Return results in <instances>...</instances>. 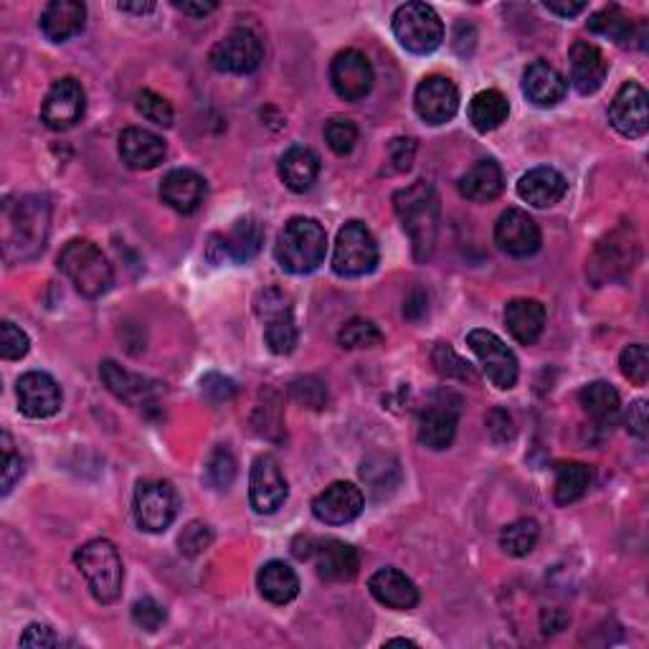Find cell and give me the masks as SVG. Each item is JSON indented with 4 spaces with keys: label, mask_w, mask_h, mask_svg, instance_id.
<instances>
[{
    "label": "cell",
    "mask_w": 649,
    "mask_h": 649,
    "mask_svg": "<svg viewBox=\"0 0 649 649\" xmlns=\"http://www.w3.org/2000/svg\"><path fill=\"white\" fill-rule=\"evenodd\" d=\"M394 211L412 238L416 262L429 259L439 236V195L434 185L416 181L408 188H401L394 195Z\"/></svg>",
    "instance_id": "1"
},
{
    "label": "cell",
    "mask_w": 649,
    "mask_h": 649,
    "mask_svg": "<svg viewBox=\"0 0 649 649\" xmlns=\"http://www.w3.org/2000/svg\"><path fill=\"white\" fill-rule=\"evenodd\" d=\"M51 209L46 199L23 195L19 203H6V254L8 259H33L44 252L49 238Z\"/></svg>",
    "instance_id": "2"
},
{
    "label": "cell",
    "mask_w": 649,
    "mask_h": 649,
    "mask_svg": "<svg viewBox=\"0 0 649 649\" xmlns=\"http://www.w3.org/2000/svg\"><path fill=\"white\" fill-rule=\"evenodd\" d=\"M328 234L315 219H289L277 236L275 256L279 267L289 275H310L324 262Z\"/></svg>",
    "instance_id": "3"
},
{
    "label": "cell",
    "mask_w": 649,
    "mask_h": 649,
    "mask_svg": "<svg viewBox=\"0 0 649 649\" xmlns=\"http://www.w3.org/2000/svg\"><path fill=\"white\" fill-rule=\"evenodd\" d=\"M76 568L87 581L89 592L99 604H115L123 594V558H119V551L113 541H105V538H97V541L84 543L79 551H76Z\"/></svg>",
    "instance_id": "4"
},
{
    "label": "cell",
    "mask_w": 649,
    "mask_h": 649,
    "mask_svg": "<svg viewBox=\"0 0 649 649\" xmlns=\"http://www.w3.org/2000/svg\"><path fill=\"white\" fill-rule=\"evenodd\" d=\"M58 269L72 279L76 292L97 300L113 287V267L99 246H94L87 238H72L58 254Z\"/></svg>",
    "instance_id": "5"
},
{
    "label": "cell",
    "mask_w": 649,
    "mask_h": 649,
    "mask_svg": "<svg viewBox=\"0 0 649 649\" xmlns=\"http://www.w3.org/2000/svg\"><path fill=\"white\" fill-rule=\"evenodd\" d=\"M394 36L406 51L426 56L441 46L444 23L432 6L404 3L394 13Z\"/></svg>",
    "instance_id": "6"
},
{
    "label": "cell",
    "mask_w": 649,
    "mask_h": 649,
    "mask_svg": "<svg viewBox=\"0 0 649 649\" xmlns=\"http://www.w3.org/2000/svg\"><path fill=\"white\" fill-rule=\"evenodd\" d=\"M379 264V244L361 221H348L336 238L332 269L340 277H365Z\"/></svg>",
    "instance_id": "7"
},
{
    "label": "cell",
    "mask_w": 649,
    "mask_h": 649,
    "mask_svg": "<svg viewBox=\"0 0 649 649\" xmlns=\"http://www.w3.org/2000/svg\"><path fill=\"white\" fill-rule=\"evenodd\" d=\"M209 62L221 74H252L264 62L262 39L249 29H234L211 49Z\"/></svg>",
    "instance_id": "8"
},
{
    "label": "cell",
    "mask_w": 649,
    "mask_h": 649,
    "mask_svg": "<svg viewBox=\"0 0 649 649\" xmlns=\"http://www.w3.org/2000/svg\"><path fill=\"white\" fill-rule=\"evenodd\" d=\"M467 345L480 361L487 381L494 389L510 391L518 383V358L502 340L490 330H472L467 336Z\"/></svg>",
    "instance_id": "9"
},
{
    "label": "cell",
    "mask_w": 649,
    "mask_h": 649,
    "mask_svg": "<svg viewBox=\"0 0 649 649\" xmlns=\"http://www.w3.org/2000/svg\"><path fill=\"white\" fill-rule=\"evenodd\" d=\"M135 523L145 533H162L168 531L170 523L175 520L178 498L175 490L168 482L160 480H145L135 490Z\"/></svg>",
    "instance_id": "10"
},
{
    "label": "cell",
    "mask_w": 649,
    "mask_h": 649,
    "mask_svg": "<svg viewBox=\"0 0 649 649\" xmlns=\"http://www.w3.org/2000/svg\"><path fill=\"white\" fill-rule=\"evenodd\" d=\"M256 310H259L264 320V340H267L272 353H292L297 345V324L292 318V302H289V297L279 292V289H267V292L259 295Z\"/></svg>",
    "instance_id": "11"
},
{
    "label": "cell",
    "mask_w": 649,
    "mask_h": 649,
    "mask_svg": "<svg viewBox=\"0 0 649 649\" xmlns=\"http://www.w3.org/2000/svg\"><path fill=\"white\" fill-rule=\"evenodd\" d=\"M84 109H87V94H84L82 84L74 76H64L49 89L44 105H41V119L51 130L64 132L82 123Z\"/></svg>",
    "instance_id": "12"
},
{
    "label": "cell",
    "mask_w": 649,
    "mask_h": 649,
    "mask_svg": "<svg viewBox=\"0 0 649 649\" xmlns=\"http://www.w3.org/2000/svg\"><path fill=\"white\" fill-rule=\"evenodd\" d=\"M330 82L332 89L340 99L345 102H358L365 99L373 89L375 74L369 62V56L361 54L355 49H345L332 58L330 64Z\"/></svg>",
    "instance_id": "13"
},
{
    "label": "cell",
    "mask_w": 649,
    "mask_h": 649,
    "mask_svg": "<svg viewBox=\"0 0 649 649\" xmlns=\"http://www.w3.org/2000/svg\"><path fill=\"white\" fill-rule=\"evenodd\" d=\"M609 123L629 140L645 138L649 130V97L645 87H639L637 82L621 84V89L611 99Z\"/></svg>",
    "instance_id": "14"
},
{
    "label": "cell",
    "mask_w": 649,
    "mask_h": 649,
    "mask_svg": "<svg viewBox=\"0 0 649 649\" xmlns=\"http://www.w3.org/2000/svg\"><path fill=\"white\" fill-rule=\"evenodd\" d=\"M414 107L416 115L424 119L426 125H444L457 115L459 109V89L449 76L432 74L418 84L414 94Z\"/></svg>",
    "instance_id": "15"
},
{
    "label": "cell",
    "mask_w": 649,
    "mask_h": 649,
    "mask_svg": "<svg viewBox=\"0 0 649 649\" xmlns=\"http://www.w3.org/2000/svg\"><path fill=\"white\" fill-rule=\"evenodd\" d=\"M459 424V398L441 394L432 401L418 418V441L434 451L451 447Z\"/></svg>",
    "instance_id": "16"
},
{
    "label": "cell",
    "mask_w": 649,
    "mask_h": 649,
    "mask_svg": "<svg viewBox=\"0 0 649 649\" xmlns=\"http://www.w3.org/2000/svg\"><path fill=\"white\" fill-rule=\"evenodd\" d=\"M287 480L281 475L279 462L272 455H262L254 459L249 475V500L252 508L259 515H272L287 500Z\"/></svg>",
    "instance_id": "17"
},
{
    "label": "cell",
    "mask_w": 649,
    "mask_h": 649,
    "mask_svg": "<svg viewBox=\"0 0 649 649\" xmlns=\"http://www.w3.org/2000/svg\"><path fill=\"white\" fill-rule=\"evenodd\" d=\"M365 498L353 482H332L312 500V515L324 525H348L361 515Z\"/></svg>",
    "instance_id": "18"
},
{
    "label": "cell",
    "mask_w": 649,
    "mask_h": 649,
    "mask_svg": "<svg viewBox=\"0 0 649 649\" xmlns=\"http://www.w3.org/2000/svg\"><path fill=\"white\" fill-rule=\"evenodd\" d=\"M494 242L508 256L525 259L541 249V228L520 209H508L494 226Z\"/></svg>",
    "instance_id": "19"
},
{
    "label": "cell",
    "mask_w": 649,
    "mask_h": 649,
    "mask_svg": "<svg viewBox=\"0 0 649 649\" xmlns=\"http://www.w3.org/2000/svg\"><path fill=\"white\" fill-rule=\"evenodd\" d=\"M310 561L318 568V576L328 584H345V581H353L358 576V568H361V558H358V551L353 545L343 541H336V538H328V541H312V553Z\"/></svg>",
    "instance_id": "20"
},
{
    "label": "cell",
    "mask_w": 649,
    "mask_h": 649,
    "mask_svg": "<svg viewBox=\"0 0 649 649\" xmlns=\"http://www.w3.org/2000/svg\"><path fill=\"white\" fill-rule=\"evenodd\" d=\"M21 412L29 418H49L62 408V389L49 373H23L15 386Z\"/></svg>",
    "instance_id": "21"
},
{
    "label": "cell",
    "mask_w": 649,
    "mask_h": 649,
    "mask_svg": "<svg viewBox=\"0 0 649 649\" xmlns=\"http://www.w3.org/2000/svg\"><path fill=\"white\" fill-rule=\"evenodd\" d=\"M568 62L571 84L578 94H594L604 87L609 64H606V56L599 46L588 44V41H576L568 51Z\"/></svg>",
    "instance_id": "22"
},
{
    "label": "cell",
    "mask_w": 649,
    "mask_h": 649,
    "mask_svg": "<svg viewBox=\"0 0 649 649\" xmlns=\"http://www.w3.org/2000/svg\"><path fill=\"white\" fill-rule=\"evenodd\" d=\"M160 199L178 213H193L206 199V181L195 170L175 168L162 178Z\"/></svg>",
    "instance_id": "23"
},
{
    "label": "cell",
    "mask_w": 649,
    "mask_h": 649,
    "mask_svg": "<svg viewBox=\"0 0 649 649\" xmlns=\"http://www.w3.org/2000/svg\"><path fill=\"white\" fill-rule=\"evenodd\" d=\"M102 381H105V386L113 391V394L125 401V404L130 406H140V408H148L156 404V383L142 379L138 373H130L125 371L123 365H117L115 361H105L99 369Z\"/></svg>",
    "instance_id": "24"
},
{
    "label": "cell",
    "mask_w": 649,
    "mask_h": 649,
    "mask_svg": "<svg viewBox=\"0 0 649 649\" xmlns=\"http://www.w3.org/2000/svg\"><path fill=\"white\" fill-rule=\"evenodd\" d=\"M369 588L373 599L389 606V609L396 611H408L418 604V588L412 578H408L404 571L398 568H381L369 578Z\"/></svg>",
    "instance_id": "25"
},
{
    "label": "cell",
    "mask_w": 649,
    "mask_h": 649,
    "mask_svg": "<svg viewBox=\"0 0 649 649\" xmlns=\"http://www.w3.org/2000/svg\"><path fill=\"white\" fill-rule=\"evenodd\" d=\"M119 158L132 170H152L166 160V142L142 127H127L119 135Z\"/></svg>",
    "instance_id": "26"
},
{
    "label": "cell",
    "mask_w": 649,
    "mask_h": 649,
    "mask_svg": "<svg viewBox=\"0 0 649 649\" xmlns=\"http://www.w3.org/2000/svg\"><path fill=\"white\" fill-rule=\"evenodd\" d=\"M639 256V246H637V238L635 234L625 232V228H617V232L609 234V238H604L599 244V249H596V259H594V267L602 272V279H614V277H621L627 275V272L635 267Z\"/></svg>",
    "instance_id": "27"
},
{
    "label": "cell",
    "mask_w": 649,
    "mask_h": 649,
    "mask_svg": "<svg viewBox=\"0 0 649 649\" xmlns=\"http://www.w3.org/2000/svg\"><path fill=\"white\" fill-rule=\"evenodd\" d=\"M87 8L79 0H54L41 13V33L51 44H64L84 29Z\"/></svg>",
    "instance_id": "28"
},
{
    "label": "cell",
    "mask_w": 649,
    "mask_h": 649,
    "mask_svg": "<svg viewBox=\"0 0 649 649\" xmlns=\"http://www.w3.org/2000/svg\"><path fill=\"white\" fill-rule=\"evenodd\" d=\"M568 183L556 168H533L520 178L518 195L535 209H551L566 195Z\"/></svg>",
    "instance_id": "29"
},
{
    "label": "cell",
    "mask_w": 649,
    "mask_h": 649,
    "mask_svg": "<svg viewBox=\"0 0 649 649\" xmlns=\"http://www.w3.org/2000/svg\"><path fill=\"white\" fill-rule=\"evenodd\" d=\"M568 84L549 62H533L523 74V92L535 107H556L566 97Z\"/></svg>",
    "instance_id": "30"
},
{
    "label": "cell",
    "mask_w": 649,
    "mask_h": 649,
    "mask_svg": "<svg viewBox=\"0 0 649 649\" xmlns=\"http://www.w3.org/2000/svg\"><path fill=\"white\" fill-rule=\"evenodd\" d=\"M506 188V178H502V168L492 158L477 160L467 173L459 178V193L467 201L475 203H490L498 199Z\"/></svg>",
    "instance_id": "31"
},
{
    "label": "cell",
    "mask_w": 649,
    "mask_h": 649,
    "mask_svg": "<svg viewBox=\"0 0 649 649\" xmlns=\"http://www.w3.org/2000/svg\"><path fill=\"white\" fill-rule=\"evenodd\" d=\"M506 324L520 345H533L545 328V307L538 300H512L506 307Z\"/></svg>",
    "instance_id": "32"
},
{
    "label": "cell",
    "mask_w": 649,
    "mask_h": 649,
    "mask_svg": "<svg viewBox=\"0 0 649 649\" xmlns=\"http://www.w3.org/2000/svg\"><path fill=\"white\" fill-rule=\"evenodd\" d=\"M318 175H320V158L315 156L310 148H302V145L289 148L279 160V178L289 191L295 193L310 191L312 183L318 181Z\"/></svg>",
    "instance_id": "33"
},
{
    "label": "cell",
    "mask_w": 649,
    "mask_h": 649,
    "mask_svg": "<svg viewBox=\"0 0 649 649\" xmlns=\"http://www.w3.org/2000/svg\"><path fill=\"white\" fill-rule=\"evenodd\" d=\"M256 584H259V592L269 604H289L300 594V576L285 561L264 563Z\"/></svg>",
    "instance_id": "34"
},
{
    "label": "cell",
    "mask_w": 649,
    "mask_h": 649,
    "mask_svg": "<svg viewBox=\"0 0 649 649\" xmlns=\"http://www.w3.org/2000/svg\"><path fill=\"white\" fill-rule=\"evenodd\" d=\"M264 244V228L256 219H242L236 221L232 232L226 236H221V244H216L221 249V256H228V259L236 264H246L252 262L256 254H259Z\"/></svg>",
    "instance_id": "35"
},
{
    "label": "cell",
    "mask_w": 649,
    "mask_h": 649,
    "mask_svg": "<svg viewBox=\"0 0 649 649\" xmlns=\"http://www.w3.org/2000/svg\"><path fill=\"white\" fill-rule=\"evenodd\" d=\"M578 401H581V406H584L586 416L592 418L594 424L604 426V429L606 426L617 424L619 412H621V401H619L617 389H614L611 383H606V381L588 383V386L581 389Z\"/></svg>",
    "instance_id": "36"
},
{
    "label": "cell",
    "mask_w": 649,
    "mask_h": 649,
    "mask_svg": "<svg viewBox=\"0 0 649 649\" xmlns=\"http://www.w3.org/2000/svg\"><path fill=\"white\" fill-rule=\"evenodd\" d=\"M469 123L477 132H492L506 123L510 115V102L502 92L498 89H485L475 94L472 102H469Z\"/></svg>",
    "instance_id": "37"
},
{
    "label": "cell",
    "mask_w": 649,
    "mask_h": 649,
    "mask_svg": "<svg viewBox=\"0 0 649 649\" xmlns=\"http://www.w3.org/2000/svg\"><path fill=\"white\" fill-rule=\"evenodd\" d=\"M588 29H592L596 36L611 39L614 44L627 46L635 41V21L621 11L619 6H606L599 13H594L588 19Z\"/></svg>",
    "instance_id": "38"
},
{
    "label": "cell",
    "mask_w": 649,
    "mask_h": 649,
    "mask_svg": "<svg viewBox=\"0 0 649 649\" xmlns=\"http://www.w3.org/2000/svg\"><path fill=\"white\" fill-rule=\"evenodd\" d=\"M592 485V469L581 462H563L556 469V485H553V498L558 506H571L581 500Z\"/></svg>",
    "instance_id": "39"
},
{
    "label": "cell",
    "mask_w": 649,
    "mask_h": 649,
    "mask_svg": "<svg viewBox=\"0 0 649 649\" xmlns=\"http://www.w3.org/2000/svg\"><path fill=\"white\" fill-rule=\"evenodd\" d=\"M361 477L369 490L375 494V498H383V494L394 492L398 482H401V469L394 457H383L375 455L371 459H365L361 467Z\"/></svg>",
    "instance_id": "40"
},
{
    "label": "cell",
    "mask_w": 649,
    "mask_h": 649,
    "mask_svg": "<svg viewBox=\"0 0 649 649\" xmlns=\"http://www.w3.org/2000/svg\"><path fill=\"white\" fill-rule=\"evenodd\" d=\"M541 528L533 518H520L515 523H510L506 531L500 533V549L512 558H523L535 549Z\"/></svg>",
    "instance_id": "41"
},
{
    "label": "cell",
    "mask_w": 649,
    "mask_h": 649,
    "mask_svg": "<svg viewBox=\"0 0 649 649\" xmlns=\"http://www.w3.org/2000/svg\"><path fill=\"white\" fill-rule=\"evenodd\" d=\"M338 343L348 348V350H361V348H373L383 343V332L379 330V324H373L371 320L355 318L348 320L340 330Z\"/></svg>",
    "instance_id": "42"
},
{
    "label": "cell",
    "mask_w": 649,
    "mask_h": 649,
    "mask_svg": "<svg viewBox=\"0 0 649 649\" xmlns=\"http://www.w3.org/2000/svg\"><path fill=\"white\" fill-rule=\"evenodd\" d=\"M236 477V459L226 447H216L206 462V482L213 490H228Z\"/></svg>",
    "instance_id": "43"
},
{
    "label": "cell",
    "mask_w": 649,
    "mask_h": 649,
    "mask_svg": "<svg viewBox=\"0 0 649 649\" xmlns=\"http://www.w3.org/2000/svg\"><path fill=\"white\" fill-rule=\"evenodd\" d=\"M432 361H434V369H437V373L444 375V379H455V381H475L477 379L472 365L462 361V358H459L447 343H439L437 348H434Z\"/></svg>",
    "instance_id": "44"
},
{
    "label": "cell",
    "mask_w": 649,
    "mask_h": 649,
    "mask_svg": "<svg viewBox=\"0 0 649 649\" xmlns=\"http://www.w3.org/2000/svg\"><path fill=\"white\" fill-rule=\"evenodd\" d=\"M135 107H138V113L148 119V123L158 125V127H170L173 125V107H170V102L166 97H160L152 89H142L138 92V97H135Z\"/></svg>",
    "instance_id": "45"
},
{
    "label": "cell",
    "mask_w": 649,
    "mask_h": 649,
    "mask_svg": "<svg viewBox=\"0 0 649 649\" xmlns=\"http://www.w3.org/2000/svg\"><path fill=\"white\" fill-rule=\"evenodd\" d=\"M324 142L328 148L336 152V156H348L353 152L358 142V127L345 117H332L328 125H324Z\"/></svg>",
    "instance_id": "46"
},
{
    "label": "cell",
    "mask_w": 649,
    "mask_h": 649,
    "mask_svg": "<svg viewBox=\"0 0 649 649\" xmlns=\"http://www.w3.org/2000/svg\"><path fill=\"white\" fill-rule=\"evenodd\" d=\"M619 365H621V373L627 375V379L635 383V386H645L649 381V350L642 343H635L621 350V358H619Z\"/></svg>",
    "instance_id": "47"
},
{
    "label": "cell",
    "mask_w": 649,
    "mask_h": 649,
    "mask_svg": "<svg viewBox=\"0 0 649 649\" xmlns=\"http://www.w3.org/2000/svg\"><path fill=\"white\" fill-rule=\"evenodd\" d=\"M29 350L31 340L19 324H13L11 320L0 322V355H3L6 361H21Z\"/></svg>",
    "instance_id": "48"
},
{
    "label": "cell",
    "mask_w": 649,
    "mask_h": 649,
    "mask_svg": "<svg viewBox=\"0 0 649 649\" xmlns=\"http://www.w3.org/2000/svg\"><path fill=\"white\" fill-rule=\"evenodd\" d=\"M213 543V531L206 523H191L183 528V533L178 535V545H181V553L188 558L201 556L206 553Z\"/></svg>",
    "instance_id": "49"
},
{
    "label": "cell",
    "mask_w": 649,
    "mask_h": 649,
    "mask_svg": "<svg viewBox=\"0 0 649 649\" xmlns=\"http://www.w3.org/2000/svg\"><path fill=\"white\" fill-rule=\"evenodd\" d=\"M292 398L307 408H324V404H328V389H324L320 379L307 375V379H297L292 383Z\"/></svg>",
    "instance_id": "50"
},
{
    "label": "cell",
    "mask_w": 649,
    "mask_h": 649,
    "mask_svg": "<svg viewBox=\"0 0 649 649\" xmlns=\"http://www.w3.org/2000/svg\"><path fill=\"white\" fill-rule=\"evenodd\" d=\"M166 606L158 604L156 599H150V596H145V599L135 602L132 606V621L145 631H158L162 625H166Z\"/></svg>",
    "instance_id": "51"
},
{
    "label": "cell",
    "mask_w": 649,
    "mask_h": 649,
    "mask_svg": "<svg viewBox=\"0 0 649 649\" xmlns=\"http://www.w3.org/2000/svg\"><path fill=\"white\" fill-rule=\"evenodd\" d=\"M0 465H3V494H8L23 475V459L13 451L11 437H8V434H3V462Z\"/></svg>",
    "instance_id": "52"
},
{
    "label": "cell",
    "mask_w": 649,
    "mask_h": 649,
    "mask_svg": "<svg viewBox=\"0 0 649 649\" xmlns=\"http://www.w3.org/2000/svg\"><path fill=\"white\" fill-rule=\"evenodd\" d=\"M414 156H416V142L412 138H396L389 145V160L396 173H406V170L412 168Z\"/></svg>",
    "instance_id": "53"
},
{
    "label": "cell",
    "mask_w": 649,
    "mask_h": 649,
    "mask_svg": "<svg viewBox=\"0 0 649 649\" xmlns=\"http://www.w3.org/2000/svg\"><path fill=\"white\" fill-rule=\"evenodd\" d=\"M58 639L54 635V629L46 625H31L25 627L21 635V647H36V649H46V647H56Z\"/></svg>",
    "instance_id": "54"
},
{
    "label": "cell",
    "mask_w": 649,
    "mask_h": 649,
    "mask_svg": "<svg viewBox=\"0 0 649 649\" xmlns=\"http://www.w3.org/2000/svg\"><path fill=\"white\" fill-rule=\"evenodd\" d=\"M201 386L209 396H213L216 401H226V398H232L236 394L234 381L224 379V375H219V373H209L206 379L201 381Z\"/></svg>",
    "instance_id": "55"
},
{
    "label": "cell",
    "mask_w": 649,
    "mask_h": 649,
    "mask_svg": "<svg viewBox=\"0 0 649 649\" xmlns=\"http://www.w3.org/2000/svg\"><path fill=\"white\" fill-rule=\"evenodd\" d=\"M647 426H649V416H647V401H635L627 412V429L635 434V437L645 439L647 437Z\"/></svg>",
    "instance_id": "56"
},
{
    "label": "cell",
    "mask_w": 649,
    "mask_h": 649,
    "mask_svg": "<svg viewBox=\"0 0 649 649\" xmlns=\"http://www.w3.org/2000/svg\"><path fill=\"white\" fill-rule=\"evenodd\" d=\"M498 418H500V424L494 422L492 416H487V429H490L492 439L498 437V432H502L500 434V441H508V439L515 437V429H512V418L506 412H498Z\"/></svg>",
    "instance_id": "57"
},
{
    "label": "cell",
    "mask_w": 649,
    "mask_h": 649,
    "mask_svg": "<svg viewBox=\"0 0 649 649\" xmlns=\"http://www.w3.org/2000/svg\"><path fill=\"white\" fill-rule=\"evenodd\" d=\"M426 312V292L424 289H414L412 295L406 297V302H404V315L408 320H418L422 318V315Z\"/></svg>",
    "instance_id": "58"
},
{
    "label": "cell",
    "mask_w": 649,
    "mask_h": 649,
    "mask_svg": "<svg viewBox=\"0 0 649 649\" xmlns=\"http://www.w3.org/2000/svg\"><path fill=\"white\" fill-rule=\"evenodd\" d=\"M543 8L549 13H556L561 19H574V15L584 13L586 11V3H558V0H545Z\"/></svg>",
    "instance_id": "59"
},
{
    "label": "cell",
    "mask_w": 649,
    "mask_h": 649,
    "mask_svg": "<svg viewBox=\"0 0 649 649\" xmlns=\"http://www.w3.org/2000/svg\"><path fill=\"white\" fill-rule=\"evenodd\" d=\"M175 8L188 15H195V19H203V15L216 11V3H175Z\"/></svg>",
    "instance_id": "60"
},
{
    "label": "cell",
    "mask_w": 649,
    "mask_h": 649,
    "mask_svg": "<svg viewBox=\"0 0 649 649\" xmlns=\"http://www.w3.org/2000/svg\"><path fill=\"white\" fill-rule=\"evenodd\" d=\"M117 8L123 13H138V15H145V13H152L156 11V3H117Z\"/></svg>",
    "instance_id": "61"
},
{
    "label": "cell",
    "mask_w": 649,
    "mask_h": 649,
    "mask_svg": "<svg viewBox=\"0 0 649 649\" xmlns=\"http://www.w3.org/2000/svg\"><path fill=\"white\" fill-rule=\"evenodd\" d=\"M383 647H416V642H412V639H389Z\"/></svg>",
    "instance_id": "62"
}]
</instances>
